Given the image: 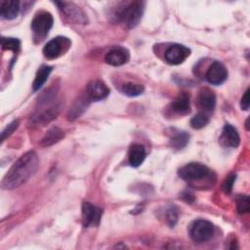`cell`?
<instances>
[{
	"mask_svg": "<svg viewBox=\"0 0 250 250\" xmlns=\"http://www.w3.org/2000/svg\"><path fill=\"white\" fill-rule=\"evenodd\" d=\"M39 158L35 151L22 154L4 176L1 187L3 189H14L25 184L38 170Z\"/></svg>",
	"mask_w": 250,
	"mask_h": 250,
	"instance_id": "obj_1",
	"label": "cell"
},
{
	"mask_svg": "<svg viewBox=\"0 0 250 250\" xmlns=\"http://www.w3.org/2000/svg\"><path fill=\"white\" fill-rule=\"evenodd\" d=\"M145 3L143 1L122 2L115 14V19L128 28H134L141 21L144 13Z\"/></svg>",
	"mask_w": 250,
	"mask_h": 250,
	"instance_id": "obj_2",
	"label": "cell"
},
{
	"mask_svg": "<svg viewBox=\"0 0 250 250\" xmlns=\"http://www.w3.org/2000/svg\"><path fill=\"white\" fill-rule=\"evenodd\" d=\"M53 16L49 12L41 11L34 16L31 21V30L33 39L36 43L45 39L53 26Z\"/></svg>",
	"mask_w": 250,
	"mask_h": 250,
	"instance_id": "obj_3",
	"label": "cell"
},
{
	"mask_svg": "<svg viewBox=\"0 0 250 250\" xmlns=\"http://www.w3.org/2000/svg\"><path fill=\"white\" fill-rule=\"evenodd\" d=\"M211 170L201 163L191 162L179 169V176L187 182H195L207 179L211 176Z\"/></svg>",
	"mask_w": 250,
	"mask_h": 250,
	"instance_id": "obj_4",
	"label": "cell"
},
{
	"mask_svg": "<svg viewBox=\"0 0 250 250\" xmlns=\"http://www.w3.org/2000/svg\"><path fill=\"white\" fill-rule=\"evenodd\" d=\"M188 231L190 238L194 242L201 243L212 238L214 234V226L207 220L199 219L191 223Z\"/></svg>",
	"mask_w": 250,
	"mask_h": 250,
	"instance_id": "obj_5",
	"label": "cell"
},
{
	"mask_svg": "<svg viewBox=\"0 0 250 250\" xmlns=\"http://www.w3.org/2000/svg\"><path fill=\"white\" fill-rule=\"evenodd\" d=\"M70 44L71 42L68 38L63 36H58L45 44L43 48V54L48 60L57 59L68 50Z\"/></svg>",
	"mask_w": 250,
	"mask_h": 250,
	"instance_id": "obj_6",
	"label": "cell"
},
{
	"mask_svg": "<svg viewBox=\"0 0 250 250\" xmlns=\"http://www.w3.org/2000/svg\"><path fill=\"white\" fill-rule=\"evenodd\" d=\"M62 105L60 104H54L46 108L39 109L34 115H32L28 121V126L31 128L44 126L52 121L59 114Z\"/></svg>",
	"mask_w": 250,
	"mask_h": 250,
	"instance_id": "obj_7",
	"label": "cell"
},
{
	"mask_svg": "<svg viewBox=\"0 0 250 250\" xmlns=\"http://www.w3.org/2000/svg\"><path fill=\"white\" fill-rule=\"evenodd\" d=\"M189 54L190 50L188 47L181 44H174L166 50L164 58L168 63L176 65L184 62Z\"/></svg>",
	"mask_w": 250,
	"mask_h": 250,
	"instance_id": "obj_8",
	"label": "cell"
},
{
	"mask_svg": "<svg viewBox=\"0 0 250 250\" xmlns=\"http://www.w3.org/2000/svg\"><path fill=\"white\" fill-rule=\"evenodd\" d=\"M102 210L89 203L83 202L82 204V222L85 228L89 227H97L100 224L102 218Z\"/></svg>",
	"mask_w": 250,
	"mask_h": 250,
	"instance_id": "obj_9",
	"label": "cell"
},
{
	"mask_svg": "<svg viewBox=\"0 0 250 250\" xmlns=\"http://www.w3.org/2000/svg\"><path fill=\"white\" fill-rule=\"evenodd\" d=\"M205 78L212 85H220L227 80L228 70L222 62H214L207 69Z\"/></svg>",
	"mask_w": 250,
	"mask_h": 250,
	"instance_id": "obj_10",
	"label": "cell"
},
{
	"mask_svg": "<svg viewBox=\"0 0 250 250\" xmlns=\"http://www.w3.org/2000/svg\"><path fill=\"white\" fill-rule=\"evenodd\" d=\"M130 59L129 51L124 47H114L109 50L104 57L106 63L113 66H120L128 62Z\"/></svg>",
	"mask_w": 250,
	"mask_h": 250,
	"instance_id": "obj_11",
	"label": "cell"
},
{
	"mask_svg": "<svg viewBox=\"0 0 250 250\" xmlns=\"http://www.w3.org/2000/svg\"><path fill=\"white\" fill-rule=\"evenodd\" d=\"M56 5L59 6L60 10L67 19H69V21L81 23L86 21L85 14L79 9V7L75 6L74 4L66 2H56Z\"/></svg>",
	"mask_w": 250,
	"mask_h": 250,
	"instance_id": "obj_12",
	"label": "cell"
},
{
	"mask_svg": "<svg viewBox=\"0 0 250 250\" xmlns=\"http://www.w3.org/2000/svg\"><path fill=\"white\" fill-rule=\"evenodd\" d=\"M108 87L100 80H93L87 85V96L92 101H101L109 95Z\"/></svg>",
	"mask_w": 250,
	"mask_h": 250,
	"instance_id": "obj_13",
	"label": "cell"
},
{
	"mask_svg": "<svg viewBox=\"0 0 250 250\" xmlns=\"http://www.w3.org/2000/svg\"><path fill=\"white\" fill-rule=\"evenodd\" d=\"M219 141L224 146L237 147L240 142V138L237 130L233 126L230 124H226L223 128Z\"/></svg>",
	"mask_w": 250,
	"mask_h": 250,
	"instance_id": "obj_14",
	"label": "cell"
},
{
	"mask_svg": "<svg viewBox=\"0 0 250 250\" xmlns=\"http://www.w3.org/2000/svg\"><path fill=\"white\" fill-rule=\"evenodd\" d=\"M197 103L199 107L205 112L213 111L216 105V96L211 90L203 89L198 95Z\"/></svg>",
	"mask_w": 250,
	"mask_h": 250,
	"instance_id": "obj_15",
	"label": "cell"
},
{
	"mask_svg": "<svg viewBox=\"0 0 250 250\" xmlns=\"http://www.w3.org/2000/svg\"><path fill=\"white\" fill-rule=\"evenodd\" d=\"M20 12V2L17 0H3L0 3V15L3 19L13 20Z\"/></svg>",
	"mask_w": 250,
	"mask_h": 250,
	"instance_id": "obj_16",
	"label": "cell"
},
{
	"mask_svg": "<svg viewBox=\"0 0 250 250\" xmlns=\"http://www.w3.org/2000/svg\"><path fill=\"white\" fill-rule=\"evenodd\" d=\"M146 158V149L143 145L134 144L130 146L128 152V160L131 166L138 167L140 166Z\"/></svg>",
	"mask_w": 250,
	"mask_h": 250,
	"instance_id": "obj_17",
	"label": "cell"
},
{
	"mask_svg": "<svg viewBox=\"0 0 250 250\" xmlns=\"http://www.w3.org/2000/svg\"><path fill=\"white\" fill-rule=\"evenodd\" d=\"M171 108L180 115L188 114L190 111L189 96L187 93H181L171 104Z\"/></svg>",
	"mask_w": 250,
	"mask_h": 250,
	"instance_id": "obj_18",
	"label": "cell"
},
{
	"mask_svg": "<svg viewBox=\"0 0 250 250\" xmlns=\"http://www.w3.org/2000/svg\"><path fill=\"white\" fill-rule=\"evenodd\" d=\"M64 137V133L58 127L51 128L45 136L40 141V146H50L58 142H60Z\"/></svg>",
	"mask_w": 250,
	"mask_h": 250,
	"instance_id": "obj_19",
	"label": "cell"
},
{
	"mask_svg": "<svg viewBox=\"0 0 250 250\" xmlns=\"http://www.w3.org/2000/svg\"><path fill=\"white\" fill-rule=\"evenodd\" d=\"M52 69L53 68L51 66H49V65H42L37 70V73L35 75V78H34V81H33V85H32L34 91L39 90L44 85V83L47 81V79H48Z\"/></svg>",
	"mask_w": 250,
	"mask_h": 250,
	"instance_id": "obj_20",
	"label": "cell"
},
{
	"mask_svg": "<svg viewBox=\"0 0 250 250\" xmlns=\"http://www.w3.org/2000/svg\"><path fill=\"white\" fill-rule=\"evenodd\" d=\"M189 136L186 132L177 131L171 137V146L176 149H182L188 143Z\"/></svg>",
	"mask_w": 250,
	"mask_h": 250,
	"instance_id": "obj_21",
	"label": "cell"
},
{
	"mask_svg": "<svg viewBox=\"0 0 250 250\" xmlns=\"http://www.w3.org/2000/svg\"><path fill=\"white\" fill-rule=\"evenodd\" d=\"M145 88L143 85H140V84H136V83H132V82H129V83H126L122 86V93L125 94L126 96H129V97H137V96H140L141 94H143Z\"/></svg>",
	"mask_w": 250,
	"mask_h": 250,
	"instance_id": "obj_22",
	"label": "cell"
},
{
	"mask_svg": "<svg viewBox=\"0 0 250 250\" xmlns=\"http://www.w3.org/2000/svg\"><path fill=\"white\" fill-rule=\"evenodd\" d=\"M87 107V103L85 99H78V101H76L73 104V106L70 108L69 113H68V118L69 119H75L77 118Z\"/></svg>",
	"mask_w": 250,
	"mask_h": 250,
	"instance_id": "obj_23",
	"label": "cell"
},
{
	"mask_svg": "<svg viewBox=\"0 0 250 250\" xmlns=\"http://www.w3.org/2000/svg\"><path fill=\"white\" fill-rule=\"evenodd\" d=\"M1 46L3 50H11L17 53L21 48V41L17 38L12 37H2L1 38Z\"/></svg>",
	"mask_w": 250,
	"mask_h": 250,
	"instance_id": "obj_24",
	"label": "cell"
},
{
	"mask_svg": "<svg viewBox=\"0 0 250 250\" xmlns=\"http://www.w3.org/2000/svg\"><path fill=\"white\" fill-rule=\"evenodd\" d=\"M209 122V117L207 114L200 112L195 114L191 119H190V126L193 129H201L205 127Z\"/></svg>",
	"mask_w": 250,
	"mask_h": 250,
	"instance_id": "obj_25",
	"label": "cell"
},
{
	"mask_svg": "<svg viewBox=\"0 0 250 250\" xmlns=\"http://www.w3.org/2000/svg\"><path fill=\"white\" fill-rule=\"evenodd\" d=\"M236 208L238 213H248L250 210V201L248 195H239L236 199Z\"/></svg>",
	"mask_w": 250,
	"mask_h": 250,
	"instance_id": "obj_26",
	"label": "cell"
},
{
	"mask_svg": "<svg viewBox=\"0 0 250 250\" xmlns=\"http://www.w3.org/2000/svg\"><path fill=\"white\" fill-rule=\"evenodd\" d=\"M178 220V209L175 206H170L166 210V221L170 227H173Z\"/></svg>",
	"mask_w": 250,
	"mask_h": 250,
	"instance_id": "obj_27",
	"label": "cell"
},
{
	"mask_svg": "<svg viewBox=\"0 0 250 250\" xmlns=\"http://www.w3.org/2000/svg\"><path fill=\"white\" fill-rule=\"evenodd\" d=\"M18 127H19V121L18 120L13 121L8 126H6V128L1 133V142L5 141V139L8 138Z\"/></svg>",
	"mask_w": 250,
	"mask_h": 250,
	"instance_id": "obj_28",
	"label": "cell"
},
{
	"mask_svg": "<svg viewBox=\"0 0 250 250\" xmlns=\"http://www.w3.org/2000/svg\"><path fill=\"white\" fill-rule=\"evenodd\" d=\"M235 177H236L235 174H230V175H229L228 178H226V180L223 184V189L226 193H229L231 191L234 181H235Z\"/></svg>",
	"mask_w": 250,
	"mask_h": 250,
	"instance_id": "obj_29",
	"label": "cell"
},
{
	"mask_svg": "<svg viewBox=\"0 0 250 250\" xmlns=\"http://www.w3.org/2000/svg\"><path fill=\"white\" fill-rule=\"evenodd\" d=\"M249 88L245 91L242 99H241V102H240V106L243 110H248L249 108Z\"/></svg>",
	"mask_w": 250,
	"mask_h": 250,
	"instance_id": "obj_30",
	"label": "cell"
}]
</instances>
